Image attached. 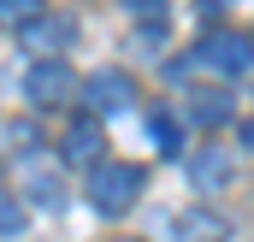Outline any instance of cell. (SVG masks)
I'll use <instances>...</instances> for the list:
<instances>
[{"instance_id":"obj_14","label":"cell","mask_w":254,"mask_h":242,"mask_svg":"<svg viewBox=\"0 0 254 242\" xmlns=\"http://www.w3.org/2000/svg\"><path fill=\"white\" fill-rule=\"evenodd\" d=\"M225 6H231V0H201V12H213V18H219Z\"/></svg>"},{"instance_id":"obj_4","label":"cell","mask_w":254,"mask_h":242,"mask_svg":"<svg viewBox=\"0 0 254 242\" xmlns=\"http://www.w3.org/2000/svg\"><path fill=\"white\" fill-rule=\"evenodd\" d=\"M77 95L95 107V119H101V113H125L130 101H136V89H130L125 71H95L89 83H77Z\"/></svg>"},{"instance_id":"obj_1","label":"cell","mask_w":254,"mask_h":242,"mask_svg":"<svg viewBox=\"0 0 254 242\" xmlns=\"http://www.w3.org/2000/svg\"><path fill=\"white\" fill-rule=\"evenodd\" d=\"M136 195H142V172L125 166V160H101L95 172H89V207L95 213H130L136 207Z\"/></svg>"},{"instance_id":"obj_16","label":"cell","mask_w":254,"mask_h":242,"mask_svg":"<svg viewBox=\"0 0 254 242\" xmlns=\"http://www.w3.org/2000/svg\"><path fill=\"white\" fill-rule=\"evenodd\" d=\"M130 242H136V237H130Z\"/></svg>"},{"instance_id":"obj_10","label":"cell","mask_w":254,"mask_h":242,"mask_svg":"<svg viewBox=\"0 0 254 242\" xmlns=\"http://www.w3.org/2000/svg\"><path fill=\"white\" fill-rule=\"evenodd\" d=\"M148 142H154L160 154H178V119H172L166 107H148Z\"/></svg>"},{"instance_id":"obj_8","label":"cell","mask_w":254,"mask_h":242,"mask_svg":"<svg viewBox=\"0 0 254 242\" xmlns=\"http://www.w3.org/2000/svg\"><path fill=\"white\" fill-rule=\"evenodd\" d=\"M178 237L184 242H225V219L219 213H184L178 219Z\"/></svg>"},{"instance_id":"obj_2","label":"cell","mask_w":254,"mask_h":242,"mask_svg":"<svg viewBox=\"0 0 254 242\" xmlns=\"http://www.w3.org/2000/svg\"><path fill=\"white\" fill-rule=\"evenodd\" d=\"M195 60L213 65L219 77H243L254 65V36H243V30H213V36L195 48Z\"/></svg>"},{"instance_id":"obj_13","label":"cell","mask_w":254,"mask_h":242,"mask_svg":"<svg viewBox=\"0 0 254 242\" xmlns=\"http://www.w3.org/2000/svg\"><path fill=\"white\" fill-rule=\"evenodd\" d=\"M125 12L130 18H148V30H154V24L166 18V0H125Z\"/></svg>"},{"instance_id":"obj_5","label":"cell","mask_w":254,"mask_h":242,"mask_svg":"<svg viewBox=\"0 0 254 242\" xmlns=\"http://www.w3.org/2000/svg\"><path fill=\"white\" fill-rule=\"evenodd\" d=\"M231 172H237L231 148H201V154H190V183L201 195H219V189L231 183Z\"/></svg>"},{"instance_id":"obj_11","label":"cell","mask_w":254,"mask_h":242,"mask_svg":"<svg viewBox=\"0 0 254 242\" xmlns=\"http://www.w3.org/2000/svg\"><path fill=\"white\" fill-rule=\"evenodd\" d=\"M42 18V0H0V30H30Z\"/></svg>"},{"instance_id":"obj_7","label":"cell","mask_w":254,"mask_h":242,"mask_svg":"<svg viewBox=\"0 0 254 242\" xmlns=\"http://www.w3.org/2000/svg\"><path fill=\"white\" fill-rule=\"evenodd\" d=\"M237 113V101L225 95V89H190V124H201V130H213V124H225Z\"/></svg>"},{"instance_id":"obj_3","label":"cell","mask_w":254,"mask_h":242,"mask_svg":"<svg viewBox=\"0 0 254 242\" xmlns=\"http://www.w3.org/2000/svg\"><path fill=\"white\" fill-rule=\"evenodd\" d=\"M24 95H30V107H65V101L77 95V77H71V65H60V60H36L30 77H24Z\"/></svg>"},{"instance_id":"obj_15","label":"cell","mask_w":254,"mask_h":242,"mask_svg":"<svg viewBox=\"0 0 254 242\" xmlns=\"http://www.w3.org/2000/svg\"><path fill=\"white\" fill-rule=\"evenodd\" d=\"M243 148H254V119H249V124H243Z\"/></svg>"},{"instance_id":"obj_12","label":"cell","mask_w":254,"mask_h":242,"mask_svg":"<svg viewBox=\"0 0 254 242\" xmlns=\"http://www.w3.org/2000/svg\"><path fill=\"white\" fill-rule=\"evenodd\" d=\"M18 231H24V207L0 189V237H18Z\"/></svg>"},{"instance_id":"obj_6","label":"cell","mask_w":254,"mask_h":242,"mask_svg":"<svg viewBox=\"0 0 254 242\" xmlns=\"http://www.w3.org/2000/svg\"><path fill=\"white\" fill-rule=\"evenodd\" d=\"M101 142H107V136H101V124H95V119H77L71 130H65V160L95 172V166H101Z\"/></svg>"},{"instance_id":"obj_9","label":"cell","mask_w":254,"mask_h":242,"mask_svg":"<svg viewBox=\"0 0 254 242\" xmlns=\"http://www.w3.org/2000/svg\"><path fill=\"white\" fill-rule=\"evenodd\" d=\"M24 42H30V48H36V54H60L65 42H71V24H65V18H48V24H42V18H36V24H30V36H24Z\"/></svg>"}]
</instances>
